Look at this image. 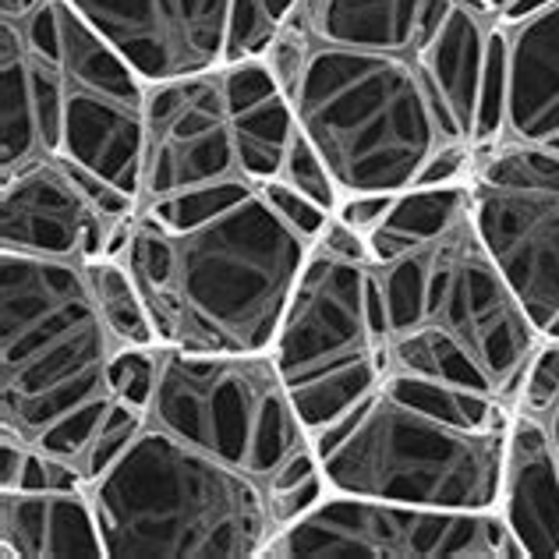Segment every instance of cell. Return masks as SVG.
<instances>
[{"mask_svg": "<svg viewBox=\"0 0 559 559\" xmlns=\"http://www.w3.org/2000/svg\"><path fill=\"white\" fill-rule=\"evenodd\" d=\"M333 213L287 181L248 188L178 224L135 213L110 255L128 266L164 347L273 350L294 284Z\"/></svg>", "mask_w": 559, "mask_h": 559, "instance_id": "3957f363", "label": "cell"}, {"mask_svg": "<svg viewBox=\"0 0 559 559\" xmlns=\"http://www.w3.org/2000/svg\"><path fill=\"white\" fill-rule=\"evenodd\" d=\"M298 117L266 57L150 85L139 210L159 224L287 178Z\"/></svg>", "mask_w": 559, "mask_h": 559, "instance_id": "52a82bcc", "label": "cell"}, {"mask_svg": "<svg viewBox=\"0 0 559 559\" xmlns=\"http://www.w3.org/2000/svg\"><path fill=\"white\" fill-rule=\"evenodd\" d=\"M273 358L312 439L386 376L365 241L336 213L294 284Z\"/></svg>", "mask_w": 559, "mask_h": 559, "instance_id": "30bf717a", "label": "cell"}, {"mask_svg": "<svg viewBox=\"0 0 559 559\" xmlns=\"http://www.w3.org/2000/svg\"><path fill=\"white\" fill-rule=\"evenodd\" d=\"M518 407L546 425V436L559 461V341H542V347L535 350Z\"/></svg>", "mask_w": 559, "mask_h": 559, "instance_id": "ffe728a7", "label": "cell"}, {"mask_svg": "<svg viewBox=\"0 0 559 559\" xmlns=\"http://www.w3.org/2000/svg\"><path fill=\"white\" fill-rule=\"evenodd\" d=\"M496 135L559 150V0L499 22Z\"/></svg>", "mask_w": 559, "mask_h": 559, "instance_id": "9a60e30c", "label": "cell"}, {"mask_svg": "<svg viewBox=\"0 0 559 559\" xmlns=\"http://www.w3.org/2000/svg\"><path fill=\"white\" fill-rule=\"evenodd\" d=\"M85 266H90L99 312L107 319L117 347H164L153 326L150 305H145L142 290L135 280H131L124 262L117 255H103V259L85 262Z\"/></svg>", "mask_w": 559, "mask_h": 559, "instance_id": "ac0fdd59", "label": "cell"}, {"mask_svg": "<svg viewBox=\"0 0 559 559\" xmlns=\"http://www.w3.org/2000/svg\"><path fill=\"white\" fill-rule=\"evenodd\" d=\"M4 559H107L90 485L0 489Z\"/></svg>", "mask_w": 559, "mask_h": 559, "instance_id": "2e32d148", "label": "cell"}, {"mask_svg": "<svg viewBox=\"0 0 559 559\" xmlns=\"http://www.w3.org/2000/svg\"><path fill=\"white\" fill-rule=\"evenodd\" d=\"M145 85L199 75L227 57L234 0H68Z\"/></svg>", "mask_w": 559, "mask_h": 559, "instance_id": "5bb4252c", "label": "cell"}, {"mask_svg": "<svg viewBox=\"0 0 559 559\" xmlns=\"http://www.w3.org/2000/svg\"><path fill=\"white\" fill-rule=\"evenodd\" d=\"M471 219L546 341H559V150L485 139L464 170Z\"/></svg>", "mask_w": 559, "mask_h": 559, "instance_id": "8fae6325", "label": "cell"}, {"mask_svg": "<svg viewBox=\"0 0 559 559\" xmlns=\"http://www.w3.org/2000/svg\"><path fill=\"white\" fill-rule=\"evenodd\" d=\"M294 8H298V0H234L224 64L266 57Z\"/></svg>", "mask_w": 559, "mask_h": 559, "instance_id": "d6986e66", "label": "cell"}, {"mask_svg": "<svg viewBox=\"0 0 559 559\" xmlns=\"http://www.w3.org/2000/svg\"><path fill=\"white\" fill-rule=\"evenodd\" d=\"M262 559H527L499 510H439L326 492Z\"/></svg>", "mask_w": 559, "mask_h": 559, "instance_id": "7c38bea8", "label": "cell"}, {"mask_svg": "<svg viewBox=\"0 0 559 559\" xmlns=\"http://www.w3.org/2000/svg\"><path fill=\"white\" fill-rule=\"evenodd\" d=\"M0 432L96 478L145 415L114 390L117 347L90 266L0 248Z\"/></svg>", "mask_w": 559, "mask_h": 559, "instance_id": "277c9868", "label": "cell"}, {"mask_svg": "<svg viewBox=\"0 0 559 559\" xmlns=\"http://www.w3.org/2000/svg\"><path fill=\"white\" fill-rule=\"evenodd\" d=\"M145 421L266 481L276 524L287 527L330 492L312 432L273 350L156 347Z\"/></svg>", "mask_w": 559, "mask_h": 559, "instance_id": "9c48e42d", "label": "cell"}, {"mask_svg": "<svg viewBox=\"0 0 559 559\" xmlns=\"http://www.w3.org/2000/svg\"><path fill=\"white\" fill-rule=\"evenodd\" d=\"M90 492L107 559H259L280 532L266 481L150 421Z\"/></svg>", "mask_w": 559, "mask_h": 559, "instance_id": "ba28073f", "label": "cell"}, {"mask_svg": "<svg viewBox=\"0 0 559 559\" xmlns=\"http://www.w3.org/2000/svg\"><path fill=\"white\" fill-rule=\"evenodd\" d=\"M365 241L386 372L518 407L538 333L471 219L464 174L396 195H347Z\"/></svg>", "mask_w": 559, "mask_h": 559, "instance_id": "7a4b0ae2", "label": "cell"}, {"mask_svg": "<svg viewBox=\"0 0 559 559\" xmlns=\"http://www.w3.org/2000/svg\"><path fill=\"white\" fill-rule=\"evenodd\" d=\"M538 4H542V0H485V8H489L499 22L518 19V14L532 11V8H538Z\"/></svg>", "mask_w": 559, "mask_h": 559, "instance_id": "44dd1931", "label": "cell"}, {"mask_svg": "<svg viewBox=\"0 0 559 559\" xmlns=\"http://www.w3.org/2000/svg\"><path fill=\"white\" fill-rule=\"evenodd\" d=\"M266 61L344 199L461 178L496 135L499 19L489 11L425 47L280 28Z\"/></svg>", "mask_w": 559, "mask_h": 559, "instance_id": "6da1fadb", "label": "cell"}, {"mask_svg": "<svg viewBox=\"0 0 559 559\" xmlns=\"http://www.w3.org/2000/svg\"><path fill=\"white\" fill-rule=\"evenodd\" d=\"M4 156H68L139 202L150 85L68 0H0Z\"/></svg>", "mask_w": 559, "mask_h": 559, "instance_id": "5b68a950", "label": "cell"}, {"mask_svg": "<svg viewBox=\"0 0 559 559\" xmlns=\"http://www.w3.org/2000/svg\"><path fill=\"white\" fill-rule=\"evenodd\" d=\"M139 202L68 156L0 170V248L93 262L110 255Z\"/></svg>", "mask_w": 559, "mask_h": 559, "instance_id": "4fadbf2b", "label": "cell"}, {"mask_svg": "<svg viewBox=\"0 0 559 559\" xmlns=\"http://www.w3.org/2000/svg\"><path fill=\"white\" fill-rule=\"evenodd\" d=\"M513 415L489 396L386 372L312 443L330 492L499 510Z\"/></svg>", "mask_w": 559, "mask_h": 559, "instance_id": "8992f818", "label": "cell"}, {"mask_svg": "<svg viewBox=\"0 0 559 559\" xmlns=\"http://www.w3.org/2000/svg\"><path fill=\"white\" fill-rule=\"evenodd\" d=\"M499 513L527 559H559V461L546 425L521 407L510 429Z\"/></svg>", "mask_w": 559, "mask_h": 559, "instance_id": "e0dca14e", "label": "cell"}]
</instances>
